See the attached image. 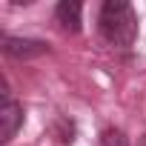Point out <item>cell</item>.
Here are the masks:
<instances>
[{"instance_id":"cell-3","label":"cell","mask_w":146,"mask_h":146,"mask_svg":"<svg viewBox=\"0 0 146 146\" xmlns=\"http://www.w3.org/2000/svg\"><path fill=\"white\" fill-rule=\"evenodd\" d=\"M3 52L9 57L17 60H29V57H40L49 52L46 40H35V37H15V35H3Z\"/></svg>"},{"instance_id":"cell-2","label":"cell","mask_w":146,"mask_h":146,"mask_svg":"<svg viewBox=\"0 0 146 146\" xmlns=\"http://www.w3.org/2000/svg\"><path fill=\"white\" fill-rule=\"evenodd\" d=\"M23 126V106L12 98L9 89H3V106H0V140L9 143L17 129Z\"/></svg>"},{"instance_id":"cell-4","label":"cell","mask_w":146,"mask_h":146,"mask_svg":"<svg viewBox=\"0 0 146 146\" xmlns=\"http://www.w3.org/2000/svg\"><path fill=\"white\" fill-rule=\"evenodd\" d=\"M80 15H83V3H78V0H63V3L54 6V20L69 35H78L80 32V23H83Z\"/></svg>"},{"instance_id":"cell-5","label":"cell","mask_w":146,"mask_h":146,"mask_svg":"<svg viewBox=\"0 0 146 146\" xmlns=\"http://www.w3.org/2000/svg\"><path fill=\"white\" fill-rule=\"evenodd\" d=\"M98 146H129V137H126L123 129H117V126H106V129L100 132Z\"/></svg>"},{"instance_id":"cell-1","label":"cell","mask_w":146,"mask_h":146,"mask_svg":"<svg viewBox=\"0 0 146 146\" xmlns=\"http://www.w3.org/2000/svg\"><path fill=\"white\" fill-rule=\"evenodd\" d=\"M100 37L115 49H132L137 40V15L126 0H106L98 15Z\"/></svg>"},{"instance_id":"cell-6","label":"cell","mask_w":146,"mask_h":146,"mask_svg":"<svg viewBox=\"0 0 146 146\" xmlns=\"http://www.w3.org/2000/svg\"><path fill=\"white\" fill-rule=\"evenodd\" d=\"M137 146H146V135H143V137H140V140H137Z\"/></svg>"}]
</instances>
